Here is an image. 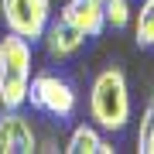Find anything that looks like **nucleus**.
<instances>
[{
    "label": "nucleus",
    "instance_id": "f257e3e1",
    "mask_svg": "<svg viewBox=\"0 0 154 154\" xmlns=\"http://www.w3.org/2000/svg\"><path fill=\"white\" fill-rule=\"evenodd\" d=\"M31 41L7 31L0 38V106L21 110L28 103V82H31Z\"/></svg>",
    "mask_w": 154,
    "mask_h": 154
},
{
    "label": "nucleus",
    "instance_id": "f03ea898",
    "mask_svg": "<svg viewBox=\"0 0 154 154\" xmlns=\"http://www.w3.org/2000/svg\"><path fill=\"white\" fill-rule=\"evenodd\" d=\"M89 113L99 130H123L130 123V89L120 69H103L89 89Z\"/></svg>",
    "mask_w": 154,
    "mask_h": 154
},
{
    "label": "nucleus",
    "instance_id": "7ed1b4c3",
    "mask_svg": "<svg viewBox=\"0 0 154 154\" xmlns=\"http://www.w3.org/2000/svg\"><path fill=\"white\" fill-rule=\"evenodd\" d=\"M28 103L34 110L55 116V120H69L75 113L79 96H75V86L65 75H58V72H38L28 82Z\"/></svg>",
    "mask_w": 154,
    "mask_h": 154
},
{
    "label": "nucleus",
    "instance_id": "20e7f679",
    "mask_svg": "<svg viewBox=\"0 0 154 154\" xmlns=\"http://www.w3.org/2000/svg\"><path fill=\"white\" fill-rule=\"evenodd\" d=\"M0 14H4L7 31L21 34L34 45L41 41V34L51 21V0H0Z\"/></svg>",
    "mask_w": 154,
    "mask_h": 154
},
{
    "label": "nucleus",
    "instance_id": "39448f33",
    "mask_svg": "<svg viewBox=\"0 0 154 154\" xmlns=\"http://www.w3.org/2000/svg\"><path fill=\"white\" fill-rule=\"evenodd\" d=\"M38 151V134L31 120L21 110H4L0 113V154H31Z\"/></svg>",
    "mask_w": 154,
    "mask_h": 154
},
{
    "label": "nucleus",
    "instance_id": "423d86ee",
    "mask_svg": "<svg viewBox=\"0 0 154 154\" xmlns=\"http://www.w3.org/2000/svg\"><path fill=\"white\" fill-rule=\"evenodd\" d=\"M58 17L65 24H72L82 38H99L106 31V14H103V0H65Z\"/></svg>",
    "mask_w": 154,
    "mask_h": 154
},
{
    "label": "nucleus",
    "instance_id": "0eeeda50",
    "mask_svg": "<svg viewBox=\"0 0 154 154\" xmlns=\"http://www.w3.org/2000/svg\"><path fill=\"white\" fill-rule=\"evenodd\" d=\"M41 41H45V48H48L51 58H72L79 48H82L86 38L72 28V24H65L62 17H55V21H48V28H45Z\"/></svg>",
    "mask_w": 154,
    "mask_h": 154
},
{
    "label": "nucleus",
    "instance_id": "6e6552de",
    "mask_svg": "<svg viewBox=\"0 0 154 154\" xmlns=\"http://www.w3.org/2000/svg\"><path fill=\"white\" fill-rule=\"evenodd\" d=\"M65 151H69V154H113V144L99 137L96 127L82 123V127H75V130H72Z\"/></svg>",
    "mask_w": 154,
    "mask_h": 154
},
{
    "label": "nucleus",
    "instance_id": "1a4fd4ad",
    "mask_svg": "<svg viewBox=\"0 0 154 154\" xmlns=\"http://www.w3.org/2000/svg\"><path fill=\"white\" fill-rule=\"evenodd\" d=\"M134 41L137 48H154V0H144L134 17Z\"/></svg>",
    "mask_w": 154,
    "mask_h": 154
},
{
    "label": "nucleus",
    "instance_id": "9d476101",
    "mask_svg": "<svg viewBox=\"0 0 154 154\" xmlns=\"http://www.w3.org/2000/svg\"><path fill=\"white\" fill-rule=\"evenodd\" d=\"M137 151H140V154H154V93H151L147 106H144V113H140V130H137Z\"/></svg>",
    "mask_w": 154,
    "mask_h": 154
},
{
    "label": "nucleus",
    "instance_id": "9b49d317",
    "mask_svg": "<svg viewBox=\"0 0 154 154\" xmlns=\"http://www.w3.org/2000/svg\"><path fill=\"white\" fill-rule=\"evenodd\" d=\"M103 14H106V24L116 31L130 24V4L127 0H103Z\"/></svg>",
    "mask_w": 154,
    "mask_h": 154
}]
</instances>
